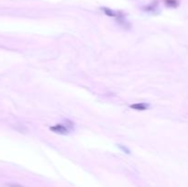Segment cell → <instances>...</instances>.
Listing matches in <instances>:
<instances>
[{
    "label": "cell",
    "instance_id": "1",
    "mask_svg": "<svg viewBox=\"0 0 188 187\" xmlns=\"http://www.w3.org/2000/svg\"><path fill=\"white\" fill-rule=\"evenodd\" d=\"M51 130L55 133H58L61 135H67L69 133V128H67L66 127L63 126V125H55L51 127Z\"/></svg>",
    "mask_w": 188,
    "mask_h": 187
},
{
    "label": "cell",
    "instance_id": "2",
    "mask_svg": "<svg viewBox=\"0 0 188 187\" xmlns=\"http://www.w3.org/2000/svg\"><path fill=\"white\" fill-rule=\"evenodd\" d=\"M130 107L136 110H146L149 107V105L147 103H138V104L130 105Z\"/></svg>",
    "mask_w": 188,
    "mask_h": 187
},
{
    "label": "cell",
    "instance_id": "3",
    "mask_svg": "<svg viewBox=\"0 0 188 187\" xmlns=\"http://www.w3.org/2000/svg\"><path fill=\"white\" fill-rule=\"evenodd\" d=\"M102 10L105 12V14L106 15H107V16H109V17H116L117 15H116V13L113 11V10H111V9H109V8H102Z\"/></svg>",
    "mask_w": 188,
    "mask_h": 187
},
{
    "label": "cell",
    "instance_id": "4",
    "mask_svg": "<svg viewBox=\"0 0 188 187\" xmlns=\"http://www.w3.org/2000/svg\"><path fill=\"white\" fill-rule=\"evenodd\" d=\"M165 3H166V5L170 6V7H175L177 5L175 0H166Z\"/></svg>",
    "mask_w": 188,
    "mask_h": 187
},
{
    "label": "cell",
    "instance_id": "5",
    "mask_svg": "<svg viewBox=\"0 0 188 187\" xmlns=\"http://www.w3.org/2000/svg\"><path fill=\"white\" fill-rule=\"evenodd\" d=\"M8 187H24L21 184H17V183H9L8 184Z\"/></svg>",
    "mask_w": 188,
    "mask_h": 187
}]
</instances>
